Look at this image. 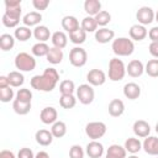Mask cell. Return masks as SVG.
Wrapping results in <instances>:
<instances>
[{"label": "cell", "instance_id": "cell-1", "mask_svg": "<svg viewBox=\"0 0 158 158\" xmlns=\"http://www.w3.org/2000/svg\"><path fill=\"white\" fill-rule=\"evenodd\" d=\"M59 81V73L57 72L56 68L49 67L43 70V73L40 75H33L30 80V84L33 89L43 93H49L52 91Z\"/></svg>", "mask_w": 158, "mask_h": 158}, {"label": "cell", "instance_id": "cell-2", "mask_svg": "<svg viewBox=\"0 0 158 158\" xmlns=\"http://www.w3.org/2000/svg\"><path fill=\"white\" fill-rule=\"evenodd\" d=\"M5 12L2 15V25L9 28H17L21 19V0H5Z\"/></svg>", "mask_w": 158, "mask_h": 158}, {"label": "cell", "instance_id": "cell-3", "mask_svg": "<svg viewBox=\"0 0 158 158\" xmlns=\"http://www.w3.org/2000/svg\"><path fill=\"white\" fill-rule=\"evenodd\" d=\"M111 48H112V52L117 57H128L135 51V43L131 38L118 37V38H115L112 41Z\"/></svg>", "mask_w": 158, "mask_h": 158}, {"label": "cell", "instance_id": "cell-4", "mask_svg": "<svg viewBox=\"0 0 158 158\" xmlns=\"http://www.w3.org/2000/svg\"><path fill=\"white\" fill-rule=\"evenodd\" d=\"M109 79L111 81H120L126 75V65L125 63L118 59L117 57L111 58L109 62V72H107Z\"/></svg>", "mask_w": 158, "mask_h": 158}, {"label": "cell", "instance_id": "cell-5", "mask_svg": "<svg viewBox=\"0 0 158 158\" xmlns=\"http://www.w3.org/2000/svg\"><path fill=\"white\" fill-rule=\"evenodd\" d=\"M15 67L19 69V72H31L36 68V59L32 54L26 52H20L15 57Z\"/></svg>", "mask_w": 158, "mask_h": 158}, {"label": "cell", "instance_id": "cell-6", "mask_svg": "<svg viewBox=\"0 0 158 158\" xmlns=\"http://www.w3.org/2000/svg\"><path fill=\"white\" fill-rule=\"evenodd\" d=\"M106 125L101 121H91L88 122L85 126V135L91 139V141H98L99 138L104 137L106 133Z\"/></svg>", "mask_w": 158, "mask_h": 158}, {"label": "cell", "instance_id": "cell-7", "mask_svg": "<svg viewBox=\"0 0 158 158\" xmlns=\"http://www.w3.org/2000/svg\"><path fill=\"white\" fill-rule=\"evenodd\" d=\"M86 60H88V53L86 51L80 47V46H75L70 49L69 52V62L73 67H77V68H81L86 64Z\"/></svg>", "mask_w": 158, "mask_h": 158}, {"label": "cell", "instance_id": "cell-8", "mask_svg": "<svg viewBox=\"0 0 158 158\" xmlns=\"http://www.w3.org/2000/svg\"><path fill=\"white\" fill-rule=\"evenodd\" d=\"M95 91L90 84H80L77 88V99L83 105H90L94 101Z\"/></svg>", "mask_w": 158, "mask_h": 158}, {"label": "cell", "instance_id": "cell-9", "mask_svg": "<svg viewBox=\"0 0 158 158\" xmlns=\"http://www.w3.org/2000/svg\"><path fill=\"white\" fill-rule=\"evenodd\" d=\"M154 17H156V14H154L153 9L149 6H142L136 12V19L138 20V23L142 26L152 23Z\"/></svg>", "mask_w": 158, "mask_h": 158}, {"label": "cell", "instance_id": "cell-10", "mask_svg": "<svg viewBox=\"0 0 158 158\" xmlns=\"http://www.w3.org/2000/svg\"><path fill=\"white\" fill-rule=\"evenodd\" d=\"M86 80H88V84H90L91 86H100L106 81V74L101 69L94 68L88 72Z\"/></svg>", "mask_w": 158, "mask_h": 158}, {"label": "cell", "instance_id": "cell-11", "mask_svg": "<svg viewBox=\"0 0 158 158\" xmlns=\"http://www.w3.org/2000/svg\"><path fill=\"white\" fill-rule=\"evenodd\" d=\"M40 120L44 125H53L56 121H58V111L53 106L43 107L40 112Z\"/></svg>", "mask_w": 158, "mask_h": 158}, {"label": "cell", "instance_id": "cell-12", "mask_svg": "<svg viewBox=\"0 0 158 158\" xmlns=\"http://www.w3.org/2000/svg\"><path fill=\"white\" fill-rule=\"evenodd\" d=\"M132 130H133V133L136 135V137H138V138H146L151 133V126L144 120L135 121L133 126H132Z\"/></svg>", "mask_w": 158, "mask_h": 158}, {"label": "cell", "instance_id": "cell-13", "mask_svg": "<svg viewBox=\"0 0 158 158\" xmlns=\"http://www.w3.org/2000/svg\"><path fill=\"white\" fill-rule=\"evenodd\" d=\"M85 152L89 158H101L104 154V146L99 141H90L85 147Z\"/></svg>", "mask_w": 158, "mask_h": 158}, {"label": "cell", "instance_id": "cell-14", "mask_svg": "<svg viewBox=\"0 0 158 158\" xmlns=\"http://www.w3.org/2000/svg\"><path fill=\"white\" fill-rule=\"evenodd\" d=\"M126 73L132 78H138L144 73V65L141 60L132 59L126 67Z\"/></svg>", "mask_w": 158, "mask_h": 158}, {"label": "cell", "instance_id": "cell-15", "mask_svg": "<svg viewBox=\"0 0 158 158\" xmlns=\"http://www.w3.org/2000/svg\"><path fill=\"white\" fill-rule=\"evenodd\" d=\"M142 148L144 152L149 156H157L158 157V137L148 136L142 142Z\"/></svg>", "mask_w": 158, "mask_h": 158}, {"label": "cell", "instance_id": "cell-16", "mask_svg": "<svg viewBox=\"0 0 158 158\" xmlns=\"http://www.w3.org/2000/svg\"><path fill=\"white\" fill-rule=\"evenodd\" d=\"M128 33H130V38L132 41H143L148 36V31H147L146 26H142L139 23L132 25L130 27Z\"/></svg>", "mask_w": 158, "mask_h": 158}, {"label": "cell", "instance_id": "cell-17", "mask_svg": "<svg viewBox=\"0 0 158 158\" xmlns=\"http://www.w3.org/2000/svg\"><path fill=\"white\" fill-rule=\"evenodd\" d=\"M114 38H115V31L114 30L101 27V28L96 30V32H95V40L99 43H102V44L109 43V42L114 41Z\"/></svg>", "mask_w": 158, "mask_h": 158}, {"label": "cell", "instance_id": "cell-18", "mask_svg": "<svg viewBox=\"0 0 158 158\" xmlns=\"http://www.w3.org/2000/svg\"><path fill=\"white\" fill-rule=\"evenodd\" d=\"M123 95L128 100H136L141 96V86L137 83H126L123 86Z\"/></svg>", "mask_w": 158, "mask_h": 158}, {"label": "cell", "instance_id": "cell-19", "mask_svg": "<svg viewBox=\"0 0 158 158\" xmlns=\"http://www.w3.org/2000/svg\"><path fill=\"white\" fill-rule=\"evenodd\" d=\"M35 138H36V142H37L40 146L47 147V146H49V144L53 142V138H54V137H53V135H52L51 131L44 130V128H41V130L36 131Z\"/></svg>", "mask_w": 158, "mask_h": 158}, {"label": "cell", "instance_id": "cell-20", "mask_svg": "<svg viewBox=\"0 0 158 158\" xmlns=\"http://www.w3.org/2000/svg\"><path fill=\"white\" fill-rule=\"evenodd\" d=\"M109 115L112 117H120L125 112V104L121 99H112L107 106Z\"/></svg>", "mask_w": 158, "mask_h": 158}, {"label": "cell", "instance_id": "cell-21", "mask_svg": "<svg viewBox=\"0 0 158 158\" xmlns=\"http://www.w3.org/2000/svg\"><path fill=\"white\" fill-rule=\"evenodd\" d=\"M62 27L68 33H72V32L77 31L78 28H80L78 19L75 16H72V15H67L62 19Z\"/></svg>", "mask_w": 158, "mask_h": 158}, {"label": "cell", "instance_id": "cell-22", "mask_svg": "<svg viewBox=\"0 0 158 158\" xmlns=\"http://www.w3.org/2000/svg\"><path fill=\"white\" fill-rule=\"evenodd\" d=\"M41 21H42V15H41V12H38V11L27 12V14L22 17L23 26H27V27H32V26L37 27Z\"/></svg>", "mask_w": 158, "mask_h": 158}, {"label": "cell", "instance_id": "cell-23", "mask_svg": "<svg viewBox=\"0 0 158 158\" xmlns=\"http://www.w3.org/2000/svg\"><path fill=\"white\" fill-rule=\"evenodd\" d=\"M123 147H125L126 152H128L131 154H136L142 149V142L139 141L138 137H128L125 141Z\"/></svg>", "mask_w": 158, "mask_h": 158}, {"label": "cell", "instance_id": "cell-24", "mask_svg": "<svg viewBox=\"0 0 158 158\" xmlns=\"http://www.w3.org/2000/svg\"><path fill=\"white\" fill-rule=\"evenodd\" d=\"M51 41L53 43V47L63 49L67 46V43H68V36L63 31H56L54 33H52Z\"/></svg>", "mask_w": 158, "mask_h": 158}, {"label": "cell", "instance_id": "cell-25", "mask_svg": "<svg viewBox=\"0 0 158 158\" xmlns=\"http://www.w3.org/2000/svg\"><path fill=\"white\" fill-rule=\"evenodd\" d=\"M84 11L88 14V16L95 17L101 11V2L99 0H85Z\"/></svg>", "mask_w": 158, "mask_h": 158}, {"label": "cell", "instance_id": "cell-26", "mask_svg": "<svg viewBox=\"0 0 158 158\" xmlns=\"http://www.w3.org/2000/svg\"><path fill=\"white\" fill-rule=\"evenodd\" d=\"M33 37L38 41V42H46L49 40V37H52L51 31L47 26L44 25H38L37 27L33 28Z\"/></svg>", "mask_w": 158, "mask_h": 158}, {"label": "cell", "instance_id": "cell-27", "mask_svg": "<svg viewBox=\"0 0 158 158\" xmlns=\"http://www.w3.org/2000/svg\"><path fill=\"white\" fill-rule=\"evenodd\" d=\"M32 35H33V31L27 26H19L14 32L15 40H17L20 42H25V41L30 40Z\"/></svg>", "mask_w": 158, "mask_h": 158}, {"label": "cell", "instance_id": "cell-28", "mask_svg": "<svg viewBox=\"0 0 158 158\" xmlns=\"http://www.w3.org/2000/svg\"><path fill=\"white\" fill-rule=\"evenodd\" d=\"M63 57H64V54H63V51L62 49L56 48V47H51L46 58H47V62L48 63L56 65V64H59L63 60Z\"/></svg>", "mask_w": 158, "mask_h": 158}, {"label": "cell", "instance_id": "cell-29", "mask_svg": "<svg viewBox=\"0 0 158 158\" xmlns=\"http://www.w3.org/2000/svg\"><path fill=\"white\" fill-rule=\"evenodd\" d=\"M7 78H9V83H10V86L11 88H20L22 86V84L25 83V77L21 72L19 70H12L7 74Z\"/></svg>", "mask_w": 158, "mask_h": 158}, {"label": "cell", "instance_id": "cell-30", "mask_svg": "<svg viewBox=\"0 0 158 158\" xmlns=\"http://www.w3.org/2000/svg\"><path fill=\"white\" fill-rule=\"evenodd\" d=\"M49 48L51 47L46 42H37L32 46L31 52H32V56H35V57H47Z\"/></svg>", "mask_w": 158, "mask_h": 158}, {"label": "cell", "instance_id": "cell-31", "mask_svg": "<svg viewBox=\"0 0 158 158\" xmlns=\"http://www.w3.org/2000/svg\"><path fill=\"white\" fill-rule=\"evenodd\" d=\"M51 132H52V135H53L54 138H62V137H64L65 133H67V125H65V122H63L60 120L56 121L52 125V127H51Z\"/></svg>", "mask_w": 158, "mask_h": 158}, {"label": "cell", "instance_id": "cell-32", "mask_svg": "<svg viewBox=\"0 0 158 158\" xmlns=\"http://www.w3.org/2000/svg\"><path fill=\"white\" fill-rule=\"evenodd\" d=\"M31 107H32L31 102H22V101H19L16 99L12 101V109L17 115H21V116L27 115L31 111Z\"/></svg>", "mask_w": 158, "mask_h": 158}, {"label": "cell", "instance_id": "cell-33", "mask_svg": "<svg viewBox=\"0 0 158 158\" xmlns=\"http://www.w3.org/2000/svg\"><path fill=\"white\" fill-rule=\"evenodd\" d=\"M126 149L125 147L120 146V144H111L109 146L107 151H106V156H110L112 158H126Z\"/></svg>", "mask_w": 158, "mask_h": 158}, {"label": "cell", "instance_id": "cell-34", "mask_svg": "<svg viewBox=\"0 0 158 158\" xmlns=\"http://www.w3.org/2000/svg\"><path fill=\"white\" fill-rule=\"evenodd\" d=\"M59 91H60V95H74V91H77L74 81L70 79L62 80L59 84Z\"/></svg>", "mask_w": 158, "mask_h": 158}, {"label": "cell", "instance_id": "cell-35", "mask_svg": "<svg viewBox=\"0 0 158 158\" xmlns=\"http://www.w3.org/2000/svg\"><path fill=\"white\" fill-rule=\"evenodd\" d=\"M80 27L88 33V32H96L98 30V23L95 21V17L93 16H85L83 20H81V23H80Z\"/></svg>", "mask_w": 158, "mask_h": 158}, {"label": "cell", "instance_id": "cell-36", "mask_svg": "<svg viewBox=\"0 0 158 158\" xmlns=\"http://www.w3.org/2000/svg\"><path fill=\"white\" fill-rule=\"evenodd\" d=\"M69 40H70L72 43H74L77 46H80L86 41V32L80 27L77 31L69 33Z\"/></svg>", "mask_w": 158, "mask_h": 158}, {"label": "cell", "instance_id": "cell-37", "mask_svg": "<svg viewBox=\"0 0 158 158\" xmlns=\"http://www.w3.org/2000/svg\"><path fill=\"white\" fill-rule=\"evenodd\" d=\"M15 46V37L11 36L10 33H2L0 36V48L2 51H10Z\"/></svg>", "mask_w": 158, "mask_h": 158}, {"label": "cell", "instance_id": "cell-38", "mask_svg": "<svg viewBox=\"0 0 158 158\" xmlns=\"http://www.w3.org/2000/svg\"><path fill=\"white\" fill-rule=\"evenodd\" d=\"M77 98L74 95H60L59 98V105L65 109V110H69V109H73L75 105H77Z\"/></svg>", "mask_w": 158, "mask_h": 158}, {"label": "cell", "instance_id": "cell-39", "mask_svg": "<svg viewBox=\"0 0 158 158\" xmlns=\"http://www.w3.org/2000/svg\"><path fill=\"white\" fill-rule=\"evenodd\" d=\"M144 72L152 78H158V59H151L144 65Z\"/></svg>", "mask_w": 158, "mask_h": 158}, {"label": "cell", "instance_id": "cell-40", "mask_svg": "<svg viewBox=\"0 0 158 158\" xmlns=\"http://www.w3.org/2000/svg\"><path fill=\"white\" fill-rule=\"evenodd\" d=\"M32 91L27 88H21L16 93V100L22 101V102H31L32 100Z\"/></svg>", "mask_w": 158, "mask_h": 158}, {"label": "cell", "instance_id": "cell-41", "mask_svg": "<svg viewBox=\"0 0 158 158\" xmlns=\"http://www.w3.org/2000/svg\"><path fill=\"white\" fill-rule=\"evenodd\" d=\"M95 21H96L98 26L105 27V26L111 21V15H110V12H109V11L101 10V11L95 16Z\"/></svg>", "mask_w": 158, "mask_h": 158}, {"label": "cell", "instance_id": "cell-42", "mask_svg": "<svg viewBox=\"0 0 158 158\" xmlns=\"http://www.w3.org/2000/svg\"><path fill=\"white\" fill-rule=\"evenodd\" d=\"M14 95H15V93H14V90L11 89V86L0 89V100H1L2 102H10L11 100L14 101V100H15V99H14Z\"/></svg>", "mask_w": 158, "mask_h": 158}, {"label": "cell", "instance_id": "cell-43", "mask_svg": "<svg viewBox=\"0 0 158 158\" xmlns=\"http://www.w3.org/2000/svg\"><path fill=\"white\" fill-rule=\"evenodd\" d=\"M69 158H84V149L79 144H73L69 148Z\"/></svg>", "mask_w": 158, "mask_h": 158}, {"label": "cell", "instance_id": "cell-44", "mask_svg": "<svg viewBox=\"0 0 158 158\" xmlns=\"http://www.w3.org/2000/svg\"><path fill=\"white\" fill-rule=\"evenodd\" d=\"M32 5L40 12V11L46 10L49 6V0H32Z\"/></svg>", "mask_w": 158, "mask_h": 158}, {"label": "cell", "instance_id": "cell-45", "mask_svg": "<svg viewBox=\"0 0 158 158\" xmlns=\"http://www.w3.org/2000/svg\"><path fill=\"white\" fill-rule=\"evenodd\" d=\"M17 158H35V154L32 152L31 148H27V147H23L17 153Z\"/></svg>", "mask_w": 158, "mask_h": 158}, {"label": "cell", "instance_id": "cell-46", "mask_svg": "<svg viewBox=\"0 0 158 158\" xmlns=\"http://www.w3.org/2000/svg\"><path fill=\"white\" fill-rule=\"evenodd\" d=\"M148 51L153 58L158 59V42H151L148 46Z\"/></svg>", "mask_w": 158, "mask_h": 158}, {"label": "cell", "instance_id": "cell-47", "mask_svg": "<svg viewBox=\"0 0 158 158\" xmlns=\"http://www.w3.org/2000/svg\"><path fill=\"white\" fill-rule=\"evenodd\" d=\"M148 37L151 42H158V26H154L148 31Z\"/></svg>", "mask_w": 158, "mask_h": 158}, {"label": "cell", "instance_id": "cell-48", "mask_svg": "<svg viewBox=\"0 0 158 158\" xmlns=\"http://www.w3.org/2000/svg\"><path fill=\"white\" fill-rule=\"evenodd\" d=\"M0 158H16L14 152L12 151H9V149H2L0 152Z\"/></svg>", "mask_w": 158, "mask_h": 158}, {"label": "cell", "instance_id": "cell-49", "mask_svg": "<svg viewBox=\"0 0 158 158\" xmlns=\"http://www.w3.org/2000/svg\"><path fill=\"white\" fill-rule=\"evenodd\" d=\"M7 86H10L7 75H1V77H0V89H2V88H7Z\"/></svg>", "mask_w": 158, "mask_h": 158}, {"label": "cell", "instance_id": "cell-50", "mask_svg": "<svg viewBox=\"0 0 158 158\" xmlns=\"http://www.w3.org/2000/svg\"><path fill=\"white\" fill-rule=\"evenodd\" d=\"M35 158H51V157H49V154H48L47 152H44V151H40V152L35 156Z\"/></svg>", "mask_w": 158, "mask_h": 158}, {"label": "cell", "instance_id": "cell-51", "mask_svg": "<svg viewBox=\"0 0 158 158\" xmlns=\"http://www.w3.org/2000/svg\"><path fill=\"white\" fill-rule=\"evenodd\" d=\"M126 158H138L136 154H131V156H128V157H126Z\"/></svg>", "mask_w": 158, "mask_h": 158}, {"label": "cell", "instance_id": "cell-52", "mask_svg": "<svg viewBox=\"0 0 158 158\" xmlns=\"http://www.w3.org/2000/svg\"><path fill=\"white\" fill-rule=\"evenodd\" d=\"M154 128H156V132H157V133H158V122H157V123H156V127H154Z\"/></svg>", "mask_w": 158, "mask_h": 158}, {"label": "cell", "instance_id": "cell-53", "mask_svg": "<svg viewBox=\"0 0 158 158\" xmlns=\"http://www.w3.org/2000/svg\"><path fill=\"white\" fill-rule=\"evenodd\" d=\"M154 19H156V21H157V22H158V11H157V12H156V17H154Z\"/></svg>", "mask_w": 158, "mask_h": 158}, {"label": "cell", "instance_id": "cell-54", "mask_svg": "<svg viewBox=\"0 0 158 158\" xmlns=\"http://www.w3.org/2000/svg\"><path fill=\"white\" fill-rule=\"evenodd\" d=\"M105 158H112V157H110V156H105Z\"/></svg>", "mask_w": 158, "mask_h": 158}, {"label": "cell", "instance_id": "cell-55", "mask_svg": "<svg viewBox=\"0 0 158 158\" xmlns=\"http://www.w3.org/2000/svg\"><path fill=\"white\" fill-rule=\"evenodd\" d=\"M157 158H158V157H157Z\"/></svg>", "mask_w": 158, "mask_h": 158}]
</instances>
